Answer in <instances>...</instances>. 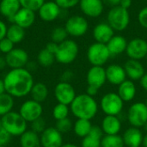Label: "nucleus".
Wrapping results in <instances>:
<instances>
[{
    "mask_svg": "<svg viewBox=\"0 0 147 147\" xmlns=\"http://www.w3.org/2000/svg\"><path fill=\"white\" fill-rule=\"evenodd\" d=\"M5 91L14 98H21L30 94L34 84L32 73L27 68L11 69L3 79Z\"/></svg>",
    "mask_w": 147,
    "mask_h": 147,
    "instance_id": "1",
    "label": "nucleus"
},
{
    "mask_svg": "<svg viewBox=\"0 0 147 147\" xmlns=\"http://www.w3.org/2000/svg\"><path fill=\"white\" fill-rule=\"evenodd\" d=\"M70 110L77 119L91 120L98 111V104L93 96L80 94L75 97L70 105Z\"/></svg>",
    "mask_w": 147,
    "mask_h": 147,
    "instance_id": "2",
    "label": "nucleus"
},
{
    "mask_svg": "<svg viewBox=\"0 0 147 147\" xmlns=\"http://www.w3.org/2000/svg\"><path fill=\"white\" fill-rule=\"evenodd\" d=\"M2 126L11 137H20L27 131V121L19 112L11 111L1 117Z\"/></svg>",
    "mask_w": 147,
    "mask_h": 147,
    "instance_id": "3",
    "label": "nucleus"
},
{
    "mask_svg": "<svg viewBox=\"0 0 147 147\" xmlns=\"http://www.w3.org/2000/svg\"><path fill=\"white\" fill-rule=\"evenodd\" d=\"M107 22L115 31L121 32L127 28L130 23V14L128 9L116 6L111 8L107 15Z\"/></svg>",
    "mask_w": 147,
    "mask_h": 147,
    "instance_id": "4",
    "label": "nucleus"
},
{
    "mask_svg": "<svg viewBox=\"0 0 147 147\" xmlns=\"http://www.w3.org/2000/svg\"><path fill=\"white\" fill-rule=\"evenodd\" d=\"M79 52L78 45L72 40H65L59 44L58 50L55 53V59L60 64L68 65L72 63L78 57Z\"/></svg>",
    "mask_w": 147,
    "mask_h": 147,
    "instance_id": "5",
    "label": "nucleus"
},
{
    "mask_svg": "<svg viewBox=\"0 0 147 147\" xmlns=\"http://www.w3.org/2000/svg\"><path fill=\"white\" fill-rule=\"evenodd\" d=\"M110 57L111 54L106 44L95 42L87 51V59L93 66H103Z\"/></svg>",
    "mask_w": 147,
    "mask_h": 147,
    "instance_id": "6",
    "label": "nucleus"
},
{
    "mask_svg": "<svg viewBox=\"0 0 147 147\" xmlns=\"http://www.w3.org/2000/svg\"><path fill=\"white\" fill-rule=\"evenodd\" d=\"M100 107L106 115L118 116L123 109L124 102L117 93L109 92L102 97Z\"/></svg>",
    "mask_w": 147,
    "mask_h": 147,
    "instance_id": "7",
    "label": "nucleus"
},
{
    "mask_svg": "<svg viewBox=\"0 0 147 147\" xmlns=\"http://www.w3.org/2000/svg\"><path fill=\"white\" fill-rule=\"evenodd\" d=\"M127 120L129 124L134 127H143L147 121V106L145 102H134L127 111Z\"/></svg>",
    "mask_w": 147,
    "mask_h": 147,
    "instance_id": "8",
    "label": "nucleus"
},
{
    "mask_svg": "<svg viewBox=\"0 0 147 147\" xmlns=\"http://www.w3.org/2000/svg\"><path fill=\"white\" fill-rule=\"evenodd\" d=\"M65 28L69 35L72 37H81L87 33L89 29V22L85 17L76 15L66 20Z\"/></svg>",
    "mask_w": 147,
    "mask_h": 147,
    "instance_id": "9",
    "label": "nucleus"
},
{
    "mask_svg": "<svg viewBox=\"0 0 147 147\" xmlns=\"http://www.w3.org/2000/svg\"><path fill=\"white\" fill-rule=\"evenodd\" d=\"M43 108L41 103L30 99L23 102L19 109V114L27 122H33L42 116Z\"/></svg>",
    "mask_w": 147,
    "mask_h": 147,
    "instance_id": "10",
    "label": "nucleus"
},
{
    "mask_svg": "<svg viewBox=\"0 0 147 147\" xmlns=\"http://www.w3.org/2000/svg\"><path fill=\"white\" fill-rule=\"evenodd\" d=\"M54 96L59 103L71 105L77 96L75 89L70 83L59 82L54 88Z\"/></svg>",
    "mask_w": 147,
    "mask_h": 147,
    "instance_id": "11",
    "label": "nucleus"
},
{
    "mask_svg": "<svg viewBox=\"0 0 147 147\" xmlns=\"http://www.w3.org/2000/svg\"><path fill=\"white\" fill-rule=\"evenodd\" d=\"M126 53L129 59L141 60L147 56V41L142 38H134L127 43Z\"/></svg>",
    "mask_w": 147,
    "mask_h": 147,
    "instance_id": "12",
    "label": "nucleus"
},
{
    "mask_svg": "<svg viewBox=\"0 0 147 147\" xmlns=\"http://www.w3.org/2000/svg\"><path fill=\"white\" fill-rule=\"evenodd\" d=\"M7 66L11 69L25 68L28 63V54L22 48H14L11 52L5 55Z\"/></svg>",
    "mask_w": 147,
    "mask_h": 147,
    "instance_id": "13",
    "label": "nucleus"
},
{
    "mask_svg": "<svg viewBox=\"0 0 147 147\" xmlns=\"http://www.w3.org/2000/svg\"><path fill=\"white\" fill-rule=\"evenodd\" d=\"M41 147H61L63 145V136L56 127H48L40 134Z\"/></svg>",
    "mask_w": 147,
    "mask_h": 147,
    "instance_id": "14",
    "label": "nucleus"
},
{
    "mask_svg": "<svg viewBox=\"0 0 147 147\" xmlns=\"http://www.w3.org/2000/svg\"><path fill=\"white\" fill-rule=\"evenodd\" d=\"M78 4L84 15L92 18L100 16L104 9L102 0H80Z\"/></svg>",
    "mask_w": 147,
    "mask_h": 147,
    "instance_id": "15",
    "label": "nucleus"
},
{
    "mask_svg": "<svg viewBox=\"0 0 147 147\" xmlns=\"http://www.w3.org/2000/svg\"><path fill=\"white\" fill-rule=\"evenodd\" d=\"M86 80L88 86L101 89L107 81L106 70L103 66H91L87 72Z\"/></svg>",
    "mask_w": 147,
    "mask_h": 147,
    "instance_id": "16",
    "label": "nucleus"
},
{
    "mask_svg": "<svg viewBox=\"0 0 147 147\" xmlns=\"http://www.w3.org/2000/svg\"><path fill=\"white\" fill-rule=\"evenodd\" d=\"M62 9L54 1H47L38 10L39 16L44 22H51L55 21L61 15Z\"/></svg>",
    "mask_w": 147,
    "mask_h": 147,
    "instance_id": "17",
    "label": "nucleus"
},
{
    "mask_svg": "<svg viewBox=\"0 0 147 147\" xmlns=\"http://www.w3.org/2000/svg\"><path fill=\"white\" fill-rule=\"evenodd\" d=\"M35 22V12L26 8L21 7L12 19L13 23L26 29L30 28Z\"/></svg>",
    "mask_w": 147,
    "mask_h": 147,
    "instance_id": "18",
    "label": "nucleus"
},
{
    "mask_svg": "<svg viewBox=\"0 0 147 147\" xmlns=\"http://www.w3.org/2000/svg\"><path fill=\"white\" fill-rule=\"evenodd\" d=\"M115 35V30L108 22H100L93 29V37L96 42L107 44Z\"/></svg>",
    "mask_w": 147,
    "mask_h": 147,
    "instance_id": "19",
    "label": "nucleus"
},
{
    "mask_svg": "<svg viewBox=\"0 0 147 147\" xmlns=\"http://www.w3.org/2000/svg\"><path fill=\"white\" fill-rule=\"evenodd\" d=\"M107 81L114 85H120L127 79V74L123 66L117 64L109 65L106 69Z\"/></svg>",
    "mask_w": 147,
    "mask_h": 147,
    "instance_id": "20",
    "label": "nucleus"
},
{
    "mask_svg": "<svg viewBox=\"0 0 147 147\" xmlns=\"http://www.w3.org/2000/svg\"><path fill=\"white\" fill-rule=\"evenodd\" d=\"M124 69L127 74V77L129 78L132 81L140 80L145 75L144 65L140 63V60L129 59L124 65Z\"/></svg>",
    "mask_w": 147,
    "mask_h": 147,
    "instance_id": "21",
    "label": "nucleus"
},
{
    "mask_svg": "<svg viewBox=\"0 0 147 147\" xmlns=\"http://www.w3.org/2000/svg\"><path fill=\"white\" fill-rule=\"evenodd\" d=\"M143 137L144 135L140 129L134 127L127 128L122 135L124 144L127 147L140 146L142 145Z\"/></svg>",
    "mask_w": 147,
    "mask_h": 147,
    "instance_id": "22",
    "label": "nucleus"
},
{
    "mask_svg": "<svg viewBox=\"0 0 147 147\" xmlns=\"http://www.w3.org/2000/svg\"><path fill=\"white\" fill-rule=\"evenodd\" d=\"M101 128L104 134L107 135L119 134L121 129V121L118 116L106 115L102 121Z\"/></svg>",
    "mask_w": 147,
    "mask_h": 147,
    "instance_id": "23",
    "label": "nucleus"
},
{
    "mask_svg": "<svg viewBox=\"0 0 147 147\" xmlns=\"http://www.w3.org/2000/svg\"><path fill=\"white\" fill-rule=\"evenodd\" d=\"M103 134H104L101 127L93 126L90 134L83 138L81 147H101V142Z\"/></svg>",
    "mask_w": 147,
    "mask_h": 147,
    "instance_id": "24",
    "label": "nucleus"
},
{
    "mask_svg": "<svg viewBox=\"0 0 147 147\" xmlns=\"http://www.w3.org/2000/svg\"><path fill=\"white\" fill-rule=\"evenodd\" d=\"M21 7L22 6L19 0H1L0 13L3 17L12 22L13 17L21 9Z\"/></svg>",
    "mask_w": 147,
    "mask_h": 147,
    "instance_id": "25",
    "label": "nucleus"
},
{
    "mask_svg": "<svg viewBox=\"0 0 147 147\" xmlns=\"http://www.w3.org/2000/svg\"><path fill=\"white\" fill-rule=\"evenodd\" d=\"M127 39L122 35H114L111 40L106 44L111 56H116L126 52L127 47Z\"/></svg>",
    "mask_w": 147,
    "mask_h": 147,
    "instance_id": "26",
    "label": "nucleus"
},
{
    "mask_svg": "<svg viewBox=\"0 0 147 147\" xmlns=\"http://www.w3.org/2000/svg\"><path fill=\"white\" fill-rule=\"evenodd\" d=\"M137 89L134 81L130 79H126L118 86L117 94L123 100V102H131L136 96Z\"/></svg>",
    "mask_w": 147,
    "mask_h": 147,
    "instance_id": "27",
    "label": "nucleus"
},
{
    "mask_svg": "<svg viewBox=\"0 0 147 147\" xmlns=\"http://www.w3.org/2000/svg\"><path fill=\"white\" fill-rule=\"evenodd\" d=\"M20 146L21 147H41L40 134L32 130H27L20 136Z\"/></svg>",
    "mask_w": 147,
    "mask_h": 147,
    "instance_id": "28",
    "label": "nucleus"
},
{
    "mask_svg": "<svg viewBox=\"0 0 147 147\" xmlns=\"http://www.w3.org/2000/svg\"><path fill=\"white\" fill-rule=\"evenodd\" d=\"M48 88L47 86L41 82L35 83L30 91V96L31 98L40 103L45 102L48 96Z\"/></svg>",
    "mask_w": 147,
    "mask_h": 147,
    "instance_id": "29",
    "label": "nucleus"
},
{
    "mask_svg": "<svg viewBox=\"0 0 147 147\" xmlns=\"http://www.w3.org/2000/svg\"><path fill=\"white\" fill-rule=\"evenodd\" d=\"M92 127L93 125L90 120L78 119L73 125V131L78 137L83 139L90 134Z\"/></svg>",
    "mask_w": 147,
    "mask_h": 147,
    "instance_id": "30",
    "label": "nucleus"
},
{
    "mask_svg": "<svg viewBox=\"0 0 147 147\" xmlns=\"http://www.w3.org/2000/svg\"><path fill=\"white\" fill-rule=\"evenodd\" d=\"M6 37L14 44L20 43L25 37V29L15 23H12L8 27Z\"/></svg>",
    "mask_w": 147,
    "mask_h": 147,
    "instance_id": "31",
    "label": "nucleus"
},
{
    "mask_svg": "<svg viewBox=\"0 0 147 147\" xmlns=\"http://www.w3.org/2000/svg\"><path fill=\"white\" fill-rule=\"evenodd\" d=\"M14 97L8 93H3L0 96V117L13 111L14 108Z\"/></svg>",
    "mask_w": 147,
    "mask_h": 147,
    "instance_id": "32",
    "label": "nucleus"
},
{
    "mask_svg": "<svg viewBox=\"0 0 147 147\" xmlns=\"http://www.w3.org/2000/svg\"><path fill=\"white\" fill-rule=\"evenodd\" d=\"M125 144L122 136L119 134L103 135L101 142V147H124Z\"/></svg>",
    "mask_w": 147,
    "mask_h": 147,
    "instance_id": "33",
    "label": "nucleus"
},
{
    "mask_svg": "<svg viewBox=\"0 0 147 147\" xmlns=\"http://www.w3.org/2000/svg\"><path fill=\"white\" fill-rule=\"evenodd\" d=\"M55 55L49 51H47L46 48L40 50L37 55V61L38 64L40 65L43 67H49L51 66L54 61H55Z\"/></svg>",
    "mask_w": 147,
    "mask_h": 147,
    "instance_id": "34",
    "label": "nucleus"
},
{
    "mask_svg": "<svg viewBox=\"0 0 147 147\" xmlns=\"http://www.w3.org/2000/svg\"><path fill=\"white\" fill-rule=\"evenodd\" d=\"M68 35L69 34L65 30V27H56L51 32V40L52 41L57 44H60L65 40H67Z\"/></svg>",
    "mask_w": 147,
    "mask_h": 147,
    "instance_id": "35",
    "label": "nucleus"
},
{
    "mask_svg": "<svg viewBox=\"0 0 147 147\" xmlns=\"http://www.w3.org/2000/svg\"><path fill=\"white\" fill-rule=\"evenodd\" d=\"M69 112H70V109L68 105L58 102V104H56L53 109V116L56 121H59L67 118Z\"/></svg>",
    "mask_w": 147,
    "mask_h": 147,
    "instance_id": "36",
    "label": "nucleus"
},
{
    "mask_svg": "<svg viewBox=\"0 0 147 147\" xmlns=\"http://www.w3.org/2000/svg\"><path fill=\"white\" fill-rule=\"evenodd\" d=\"M55 127L59 133L63 134H67L68 132H70L73 128V124L71 119L67 117V118L57 121Z\"/></svg>",
    "mask_w": 147,
    "mask_h": 147,
    "instance_id": "37",
    "label": "nucleus"
},
{
    "mask_svg": "<svg viewBox=\"0 0 147 147\" xmlns=\"http://www.w3.org/2000/svg\"><path fill=\"white\" fill-rule=\"evenodd\" d=\"M20 4L22 8L28 9L33 11H38L40 8L46 2L45 0H19Z\"/></svg>",
    "mask_w": 147,
    "mask_h": 147,
    "instance_id": "38",
    "label": "nucleus"
},
{
    "mask_svg": "<svg viewBox=\"0 0 147 147\" xmlns=\"http://www.w3.org/2000/svg\"><path fill=\"white\" fill-rule=\"evenodd\" d=\"M47 127L46 121L42 116L31 122V130L38 134H40Z\"/></svg>",
    "mask_w": 147,
    "mask_h": 147,
    "instance_id": "39",
    "label": "nucleus"
},
{
    "mask_svg": "<svg viewBox=\"0 0 147 147\" xmlns=\"http://www.w3.org/2000/svg\"><path fill=\"white\" fill-rule=\"evenodd\" d=\"M14 45L15 44L10 40H9L7 37L3 38V40H0V53H4L6 55L7 53H9L15 48Z\"/></svg>",
    "mask_w": 147,
    "mask_h": 147,
    "instance_id": "40",
    "label": "nucleus"
},
{
    "mask_svg": "<svg viewBox=\"0 0 147 147\" xmlns=\"http://www.w3.org/2000/svg\"><path fill=\"white\" fill-rule=\"evenodd\" d=\"M80 0H54L61 9H69L74 8L79 3Z\"/></svg>",
    "mask_w": 147,
    "mask_h": 147,
    "instance_id": "41",
    "label": "nucleus"
},
{
    "mask_svg": "<svg viewBox=\"0 0 147 147\" xmlns=\"http://www.w3.org/2000/svg\"><path fill=\"white\" fill-rule=\"evenodd\" d=\"M138 21L141 27L147 29V6L140 10L138 14Z\"/></svg>",
    "mask_w": 147,
    "mask_h": 147,
    "instance_id": "42",
    "label": "nucleus"
},
{
    "mask_svg": "<svg viewBox=\"0 0 147 147\" xmlns=\"http://www.w3.org/2000/svg\"><path fill=\"white\" fill-rule=\"evenodd\" d=\"M11 136L2 127H0V146H7L10 141Z\"/></svg>",
    "mask_w": 147,
    "mask_h": 147,
    "instance_id": "43",
    "label": "nucleus"
},
{
    "mask_svg": "<svg viewBox=\"0 0 147 147\" xmlns=\"http://www.w3.org/2000/svg\"><path fill=\"white\" fill-rule=\"evenodd\" d=\"M74 78V73L71 70H66L65 71L60 77V80L61 82H65V83H70L71 80H72Z\"/></svg>",
    "mask_w": 147,
    "mask_h": 147,
    "instance_id": "44",
    "label": "nucleus"
},
{
    "mask_svg": "<svg viewBox=\"0 0 147 147\" xmlns=\"http://www.w3.org/2000/svg\"><path fill=\"white\" fill-rule=\"evenodd\" d=\"M58 47H59V44H57V43H55L53 41H50L49 43L47 44L45 48L47 51H49L50 53H53L55 55V53H56V52L58 50Z\"/></svg>",
    "mask_w": 147,
    "mask_h": 147,
    "instance_id": "45",
    "label": "nucleus"
},
{
    "mask_svg": "<svg viewBox=\"0 0 147 147\" xmlns=\"http://www.w3.org/2000/svg\"><path fill=\"white\" fill-rule=\"evenodd\" d=\"M7 30H8V26L4 22L0 20V40L6 37Z\"/></svg>",
    "mask_w": 147,
    "mask_h": 147,
    "instance_id": "46",
    "label": "nucleus"
},
{
    "mask_svg": "<svg viewBox=\"0 0 147 147\" xmlns=\"http://www.w3.org/2000/svg\"><path fill=\"white\" fill-rule=\"evenodd\" d=\"M102 2H103L104 5H107L111 9V8L119 6L121 0H102Z\"/></svg>",
    "mask_w": 147,
    "mask_h": 147,
    "instance_id": "47",
    "label": "nucleus"
},
{
    "mask_svg": "<svg viewBox=\"0 0 147 147\" xmlns=\"http://www.w3.org/2000/svg\"><path fill=\"white\" fill-rule=\"evenodd\" d=\"M98 92V89L96 87H92V86H88L87 90H86V94L90 96H95L96 95H97Z\"/></svg>",
    "mask_w": 147,
    "mask_h": 147,
    "instance_id": "48",
    "label": "nucleus"
},
{
    "mask_svg": "<svg viewBox=\"0 0 147 147\" xmlns=\"http://www.w3.org/2000/svg\"><path fill=\"white\" fill-rule=\"evenodd\" d=\"M132 3H133L132 0H121L120 6L126 9H128L132 6Z\"/></svg>",
    "mask_w": 147,
    "mask_h": 147,
    "instance_id": "49",
    "label": "nucleus"
},
{
    "mask_svg": "<svg viewBox=\"0 0 147 147\" xmlns=\"http://www.w3.org/2000/svg\"><path fill=\"white\" fill-rule=\"evenodd\" d=\"M140 85L146 91H147V73H145V75L140 79Z\"/></svg>",
    "mask_w": 147,
    "mask_h": 147,
    "instance_id": "50",
    "label": "nucleus"
},
{
    "mask_svg": "<svg viewBox=\"0 0 147 147\" xmlns=\"http://www.w3.org/2000/svg\"><path fill=\"white\" fill-rule=\"evenodd\" d=\"M6 66H7V63H6L5 58H2V57H0V70L4 69Z\"/></svg>",
    "mask_w": 147,
    "mask_h": 147,
    "instance_id": "51",
    "label": "nucleus"
},
{
    "mask_svg": "<svg viewBox=\"0 0 147 147\" xmlns=\"http://www.w3.org/2000/svg\"><path fill=\"white\" fill-rule=\"evenodd\" d=\"M5 87H4V84L3 81L2 79H0V96L3 95V93H5Z\"/></svg>",
    "mask_w": 147,
    "mask_h": 147,
    "instance_id": "52",
    "label": "nucleus"
},
{
    "mask_svg": "<svg viewBox=\"0 0 147 147\" xmlns=\"http://www.w3.org/2000/svg\"><path fill=\"white\" fill-rule=\"evenodd\" d=\"M142 146L144 147H147V134L144 135L143 137V141H142Z\"/></svg>",
    "mask_w": 147,
    "mask_h": 147,
    "instance_id": "53",
    "label": "nucleus"
},
{
    "mask_svg": "<svg viewBox=\"0 0 147 147\" xmlns=\"http://www.w3.org/2000/svg\"><path fill=\"white\" fill-rule=\"evenodd\" d=\"M61 147H78L76 146L75 144H71V143H67V144H63Z\"/></svg>",
    "mask_w": 147,
    "mask_h": 147,
    "instance_id": "54",
    "label": "nucleus"
},
{
    "mask_svg": "<svg viewBox=\"0 0 147 147\" xmlns=\"http://www.w3.org/2000/svg\"><path fill=\"white\" fill-rule=\"evenodd\" d=\"M143 128H144V130L146 131V133L147 134V121L146 122V124H145V125L143 126Z\"/></svg>",
    "mask_w": 147,
    "mask_h": 147,
    "instance_id": "55",
    "label": "nucleus"
},
{
    "mask_svg": "<svg viewBox=\"0 0 147 147\" xmlns=\"http://www.w3.org/2000/svg\"><path fill=\"white\" fill-rule=\"evenodd\" d=\"M2 121H1V117H0V127H2Z\"/></svg>",
    "mask_w": 147,
    "mask_h": 147,
    "instance_id": "56",
    "label": "nucleus"
},
{
    "mask_svg": "<svg viewBox=\"0 0 147 147\" xmlns=\"http://www.w3.org/2000/svg\"><path fill=\"white\" fill-rule=\"evenodd\" d=\"M145 103L146 104V106H147V97H146V102H145Z\"/></svg>",
    "mask_w": 147,
    "mask_h": 147,
    "instance_id": "57",
    "label": "nucleus"
},
{
    "mask_svg": "<svg viewBox=\"0 0 147 147\" xmlns=\"http://www.w3.org/2000/svg\"><path fill=\"white\" fill-rule=\"evenodd\" d=\"M0 147H7V146H0Z\"/></svg>",
    "mask_w": 147,
    "mask_h": 147,
    "instance_id": "58",
    "label": "nucleus"
},
{
    "mask_svg": "<svg viewBox=\"0 0 147 147\" xmlns=\"http://www.w3.org/2000/svg\"><path fill=\"white\" fill-rule=\"evenodd\" d=\"M146 64H147V56L146 57Z\"/></svg>",
    "mask_w": 147,
    "mask_h": 147,
    "instance_id": "59",
    "label": "nucleus"
},
{
    "mask_svg": "<svg viewBox=\"0 0 147 147\" xmlns=\"http://www.w3.org/2000/svg\"><path fill=\"white\" fill-rule=\"evenodd\" d=\"M0 57H1V53H0Z\"/></svg>",
    "mask_w": 147,
    "mask_h": 147,
    "instance_id": "60",
    "label": "nucleus"
},
{
    "mask_svg": "<svg viewBox=\"0 0 147 147\" xmlns=\"http://www.w3.org/2000/svg\"><path fill=\"white\" fill-rule=\"evenodd\" d=\"M139 147H140V146H139Z\"/></svg>",
    "mask_w": 147,
    "mask_h": 147,
    "instance_id": "61",
    "label": "nucleus"
}]
</instances>
